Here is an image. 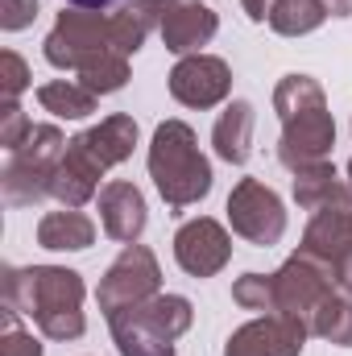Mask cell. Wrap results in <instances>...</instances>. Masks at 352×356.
Segmentation results:
<instances>
[{
  "mask_svg": "<svg viewBox=\"0 0 352 356\" xmlns=\"http://www.w3.org/2000/svg\"><path fill=\"white\" fill-rule=\"evenodd\" d=\"M319 104H323V88L311 75H286L273 91V108H278L282 120H290V116H298L307 108H319Z\"/></svg>",
  "mask_w": 352,
  "mask_h": 356,
  "instance_id": "24",
  "label": "cell"
},
{
  "mask_svg": "<svg viewBox=\"0 0 352 356\" xmlns=\"http://www.w3.org/2000/svg\"><path fill=\"white\" fill-rule=\"evenodd\" d=\"M145 199H141V191L133 186V182H108L104 191H99V224H104V232L112 236V241H120V245H137V236L145 232Z\"/></svg>",
  "mask_w": 352,
  "mask_h": 356,
  "instance_id": "15",
  "label": "cell"
},
{
  "mask_svg": "<svg viewBox=\"0 0 352 356\" xmlns=\"http://www.w3.org/2000/svg\"><path fill=\"white\" fill-rule=\"evenodd\" d=\"M228 257H232V241H228V232H224L216 220L199 216V220H186V224L178 228L175 261L186 269L191 277H211V273H220V269L228 266Z\"/></svg>",
  "mask_w": 352,
  "mask_h": 356,
  "instance_id": "11",
  "label": "cell"
},
{
  "mask_svg": "<svg viewBox=\"0 0 352 356\" xmlns=\"http://www.w3.org/2000/svg\"><path fill=\"white\" fill-rule=\"evenodd\" d=\"M349 186H352V162H349Z\"/></svg>",
  "mask_w": 352,
  "mask_h": 356,
  "instance_id": "34",
  "label": "cell"
},
{
  "mask_svg": "<svg viewBox=\"0 0 352 356\" xmlns=\"http://www.w3.org/2000/svg\"><path fill=\"white\" fill-rule=\"evenodd\" d=\"M336 145V124H332V112L328 104L319 108H307L290 120H282V141H278V158L286 170H303V166H315V162H328Z\"/></svg>",
  "mask_w": 352,
  "mask_h": 356,
  "instance_id": "9",
  "label": "cell"
},
{
  "mask_svg": "<svg viewBox=\"0 0 352 356\" xmlns=\"http://www.w3.org/2000/svg\"><path fill=\"white\" fill-rule=\"evenodd\" d=\"M4 307L29 315L42 336L75 340L83 336V277L75 269L33 266L4 273Z\"/></svg>",
  "mask_w": 352,
  "mask_h": 356,
  "instance_id": "1",
  "label": "cell"
},
{
  "mask_svg": "<svg viewBox=\"0 0 352 356\" xmlns=\"http://www.w3.org/2000/svg\"><path fill=\"white\" fill-rule=\"evenodd\" d=\"M95 241V224L79 207H63V211H46L38 224V245L42 249H58V253H79Z\"/></svg>",
  "mask_w": 352,
  "mask_h": 356,
  "instance_id": "17",
  "label": "cell"
},
{
  "mask_svg": "<svg viewBox=\"0 0 352 356\" xmlns=\"http://www.w3.org/2000/svg\"><path fill=\"white\" fill-rule=\"evenodd\" d=\"M349 245H352V203H328V207L311 211V224L303 232L298 253H307L315 261H328L336 269V261L349 253Z\"/></svg>",
  "mask_w": 352,
  "mask_h": 356,
  "instance_id": "14",
  "label": "cell"
},
{
  "mask_svg": "<svg viewBox=\"0 0 352 356\" xmlns=\"http://www.w3.org/2000/svg\"><path fill=\"white\" fill-rule=\"evenodd\" d=\"M29 129H33V124H29V116L21 112V104H17V99H4V108H0V145L13 154V149L29 137Z\"/></svg>",
  "mask_w": 352,
  "mask_h": 356,
  "instance_id": "26",
  "label": "cell"
},
{
  "mask_svg": "<svg viewBox=\"0 0 352 356\" xmlns=\"http://www.w3.org/2000/svg\"><path fill=\"white\" fill-rule=\"evenodd\" d=\"M228 91H232V71L224 58L186 54L170 71V95L186 108H216Z\"/></svg>",
  "mask_w": 352,
  "mask_h": 356,
  "instance_id": "12",
  "label": "cell"
},
{
  "mask_svg": "<svg viewBox=\"0 0 352 356\" xmlns=\"http://www.w3.org/2000/svg\"><path fill=\"white\" fill-rule=\"evenodd\" d=\"M323 8H328L332 17H349V13H352V0H323Z\"/></svg>",
  "mask_w": 352,
  "mask_h": 356,
  "instance_id": "33",
  "label": "cell"
},
{
  "mask_svg": "<svg viewBox=\"0 0 352 356\" xmlns=\"http://www.w3.org/2000/svg\"><path fill=\"white\" fill-rule=\"evenodd\" d=\"M195 311L182 294H154L150 302L108 315L120 356H175V340L191 327Z\"/></svg>",
  "mask_w": 352,
  "mask_h": 356,
  "instance_id": "4",
  "label": "cell"
},
{
  "mask_svg": "<svg viewBox=\"0 0 352 356\" xmlns=\"http://www.w3.org/2000/svg\"><path fill=\"white\" fill-rule=\"evenodd\" d=\"M232 298H237L245 311H265V315H273V311H278L273 273H269V277H262V273H245V277H237V286H232Z\"/></svg>",
  "mask_w": 352,
  "mask_h": 356,
  "instance_id": "25",
  "label": "cell"
},
{
  "mask_svg": "<svg viewBox=\"0 0 352 356\" xmlns=\"http://www.w3.org/2000/svg\"><path fill=\"white\" fill-rule=\"evenodd\" d=\"M228 220H232V232L245 236L249 245H278L282 232H286V211H282V199L257 182V178H241L228 195Z\"/></svg>",
  "mask_w": 352,
  "mask_h": 356,
  "instance_id": "7",
  "label": "cell"
},
{
  "mask_svg": "<svg viewBox=\"0 0 352 356\" xmlns=\"http://www.w3.org/2000/svg\"><path fill=\"white\" fill-rule=\"evenodd\" d=\"M150 178L170 207H191L211 191V166L199 154L191 124L182 120L158 124L154 145H150Z\"/></svg>",
  "mask_w": 352,
  "mask_h": 356,
  "instance_id": "3",
  "label": "cell"
},
{
  "mask_svg": "<svg viewBox=\"0 0 352 356\" xmlns=\"http://www.w3.org/2000/svg\"><path fill=\"white\" fill-rule=\"evenodd\" d=\"M137 145V120L116 112L108 120H99L95 129L71 137L58 170H54V182H50V195L63 203V207H83L91 195H95V182L104 178L108 166L125 162Z\"/></svg>",
  "mask_w": 352,
  "mask_h": 356,
  "instance_id": "2",
  "label": "cell"
},
{
  "mask_svg": "<svg viewBox=\"0 0 352 356\" xmlns=\"http://www.w3.org/2000/svg\"><path fill=\"white\" fill-rule=\"evenodd\" d=\"M162 286V273L158 261L145 245H125V253L108 266L95 298H99V311H120V307H137V302H150Z\"/></svg>",
  "mask_w": 352,
  "mask_h": 356,
  "instance_id": "6",
  "label": "cell"
},
{
  "mask_svg": "<svg viewBox=\"0 0 352 356\" xmlns=\"http://www.w3.org/2000/svg\"><path fill=\"white\" fill-rule=\"evenodd\" d=\"M154 29H158V0H129L120 4V13H112V33L120 54H137Z\"/></svg>",
  "mask_w": 352,
  "mask_h": 356,
  "instance_id": "20",
  "label": "cell"
},
{
  "mask_svg": "<svg viewBox=\"0 0 352 356\" xmlns=\"http://www.w3.org/2000/svg\"><path fill=\"white\" fill-rule=\"evenodd\" d=\"M71 8H83V13H108L116 4H129V0H67Z\"/></svg>",
  "mask_w": 352,
  "mask_h": 356,
  "instance_id": "31",
  "label": "cell"
},
{
  "mask_svg": "<svg viewBox=\"0 0 352 356\" xmlns=\"http://www.w3.org/2000/svg\"><path fill=\"white\" fill-rule=\"evenodd\" d=\"M307 327H311L315 336L340 344V348H352V298L328 294V298L315 307V315L307 319Z\"/></svg>",
  "mask_w": 352,
  "mask_h": 356,
  "instance_id": "22",
  "label": "cell"
},
{
  "mask_svg": "<svg viewBox=\"0 0 352 356\" xmlns=\"http://www.w3.org/2000/svg\"><path fill=\"white\" fill-rule=\"evenodd\" d=\"M33 17H38V0H0V25L8 33L13 29H25Z\"/></svg>",
  "mask_w": 352,
  "mask_h": 356,
  "instance_id": "29",
  "label": "cell"
},
{
  "mask_svg": "<svg viewBox=\"0 0 352 356\" xmlns=\"http://www.w3.org/2000/svg\"><path fill=\"white\" fill-rule=\"evenodd\" d=\"M108 54H120L116 46V33H112V13H58L50 38H46V63L58 67V71H83L91 63L108 58ZM129 58V54H125Z\"/></svg>",
  "mask_w": 352,
  "mask_h": 356,
  "instance_id": "5",
  "label": "cell"
},
{
  "mask_svg": "<svg viewBox=\"0 0 352 356\" xmlns=\"http://www.w3.org/2000/svg\"><path fill=\"white\" fill-rule=\"evenodd\" d=\"M332 282H336V269L328 266V261H315V257H307V253H294L286 266L273 273L278 311H282V315L311 319L315 307L332 294Z\"/></svg>",
  "mask_w": 352,
  "mask_h": 356,
  "instance_id": "8",
  "label": "cell"
},
{
  "mask_svg": "<svg viewBox=\"0 0 352 356\" xmlns=\"http://www.w3.org/2000/svg\"><path fill=\"white\" fill-rule=\"evenodd\" d=\"M38 99H42L46 112H54V116H63V120H83V116L95 112V99H99V95H91L83 83L54 79V83L38 88Z\"/></svg>",
  "mask_w": 352,
  "mask_h": 356,
  "instance_id": "21",
  "label": "cell"
},
{
  "mask_svg": "<svg viewBox=\"0 0 352 356\" xmlns=\"http://www.w3.org/2000/svg\"><path fill=\"white\" fill-rule=\"evenodd\" d=\"M336 286H340V290L352 298V245H349V253L336 261Z\"/></svg>",
  "mask_w": 352,
  "mask_h": 356,
  "instance_id": "30",
  "label": "cell"
},
{
  "mask_svg": "<svg viewBox=\"0 0 352 356\" xmlns=\"http://www.w3.org/2000/svg\"><path fill=\"white\" fill-rule=\"evenodd\" d=\"M25 88H29V71H25L21 54L4 50V54H0V91H4V99H17Z\"/></svg>",
  "mask_w": 352,
  "mask_h": 356,
  "instance_id": "28",
  "label": "cell"
},
{
  "mask_svg": "<svg viewBox=\"0 0 352 356\" xmlns=\"http://www.w3.org/2000/svg\"><path fill=\"white\" fill-rule=\"evenodd\" d=\"M323 17H328L323 0H278L273 13H269V25H273L282 38H298V33L319 29Z\"/></svg>",
  "mask_w": 352,
  "mask_h": 356,
  "instance_id": "23",
  "label": "cell"
},
{
  "mask_svg": "<svg viewBox=\"0 0 352 356\" xmlns=\"http://www.w3.org/2000/svg\"><path fill=\"white\" fill-rule=\"evenodd\" d=\"M211 145H216V154H220L224 162L245 166L249 154H253V104H245V99L228 104V108L220 112L216 129H211Z\"/></svg>",
  "mask_w": 352,
  "mask_h": 356,
  "instance_id": "16",
  "label": "cell"
},
{
  "mask_svg": "<svg viewBox=\"0 0 352 356\" xmlns=\"http://www.w3.org/2000/svg\"><path fill=\"white\" fill-rule=\"evenodd\" d=\"M273 4H278V0H245V13H249L253 21H269Z\"/></svg>",
  "mask_w": 352,
  "mask_h": 356,
  "instance_id": "32",
  "label": "cell"
},
{
  "mask_svg": "<svg viewBox=\"0 0 352 356\" xmlns=\"http://www.w3.org/2000/svg\"><path fill=\"white\" fill-rule=\"evenodd\" d=\"M0 356H42V344L17 327V311L4 307V340H0Z\"/></svg>",
  "mask_w": 352,
  "mask_h": 356,
  "instance_id": "27",
  "label": "cell"
},
{
  "mask_svg": "<svg viewBox=\"0 0 352 356\" xmlns=\"http://www.w3.org/2000/svg\"><path fill=\"white\" fill-rule=\"evenodd\" d=\"M294 199H298V207L315 211V207H328V203H352V186H344L336 178L332 162H315V166L294 170Z\"/></svg>",
  "mask_w": 352,
  "mask_h": 356,
  "instance_id": "18",
  "label": "cell"
},
{
  "mask_svg": "<svg viewBox=\"0 0 352 356\" xmlns=\"http://www.w3.org/2000/svg\"><path fill=\"white\" fill-rule=\"evenodd\" d=\"M54 170L58 166H38V162H25V158H8L4 175H0V186H4V203L13 207H25V203H38L50 195V182H54Z\"/></svg>",
  "mask_w": 352,
  "mask_h": 356,
  "instance_id": "19",
  "label": "cell"
},
{
  "mask_svg": "<svg viewBox=\"0 0 352 356\" xmlns=\"http://www.w3.org/2000/svg\"><path fill=\"white\" fill-rule=\"evenodd\" d=\"M307 332H311L307 319L273 311V315H262V319L245 323L228 340L224 356H298L303 344H307Z\"/></svg>",
  "mask_w": 352,
  "mask_h": 356,
  "instance_id": "10",
  "label": "cell"
},
{
  "mask_svg": "<svg viewBox=\"0 0 352 356\" xmlns=\"http://www.w3.org/2000/svg\"><path fill=\"white\" fill-rule=\"evenodd\" d=\"M158 29H162L166 50L199 54V46L216 38L220 21L203 0H158Z\"/></svg>",
  "mask_w": 352,
  "mask_h": 356,
  "instance_id": "13",
  "label": "cell"
}]
</instances>
